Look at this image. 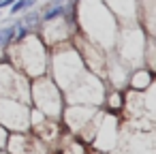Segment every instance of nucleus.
I'll list each match as a JSON object with an SVG mask.
<instances>
[{"label":"nucleus","mask_w":156,"mask_h":154,"mask_svg":"<svg viewBox=\"0 0 156 154\" xmlns=\"http://www.w3.org/2000/svg\"><path fill=\"white\" fill-rule=\"evenodd\" d=\"M11 39H13V26H5V28H0V49L7 47Z\"/></svg>","instance_id":"obj_3"},{"label":"nucleus","mask_w":156,"mask_h":154,"mask_svg":"<svg viewBox=\"0 0 156 154\" xmlns=\"http://www.w3.org/2000/svg\"><path fill=\"white\" fill-rule=\"evenodd\" d=\"M64 13H66V7H64V5H49V7L45 9V13L41 15V20H43L45 24H51V22L60 20Z\"/></svg>","instance_id":"obj_1"},{"label":"nucleus","mask_w":156,"mask_h":154,"mask_svg":"<svg viewBox=\"0 0 156 154\" xmlns=\"http://www.w3.org/2000/svg\"><path fill=\"white\" fill-rule=\"evenodd\" d=\"M0 13H2V11H0Z\"/></svg>","instance_id":"obj_7"},{"label":"nucleus","mask_w":156,"mask_h":154,"mask_svg":"<svg viewBox=\"0 0 156 154\" xmlns=\"http://www.w3.org/2000/svg\"><path fill=\"white\" fill-rule=\"evenodd\" d=\"M26 34H28V28H26L22 22H17V24L13 26V39H15V41H24Z\"/></svg>","instance_id":"obj_5"},{"label":"nucleus","mask_w":156,"mask_h":154,"mask_svg":"<svg viewBox=\"0 0 156 154\" xmlns=\"http://www.w3.org/2000/svg\"><path fill=\"white\" fill-rule=\"evenodd\" d=\"M34 5L37 0H15L9 9H11V15H20V13H26L28 9H34Z\"/></svg>","instance_id":"obj_2"},{"label":"nucleus","mask_w":156,"mask_h":154,"mask_svg":"<svg viewBox=\"0 0 156 154\" xmlns=\"http://www.w3.org/2000/svg\"><path fill=\"white\" fill-rule=\"evenodd\" d=\"M39 20H41V13H39V11H34V9H28V13H26V17L22 20V24H24L26 28H30V26H34Z\"/></svg>","instance_id":"obj_4"},{"label":"nucleus","mask_w":156,"mask_h":154,"mask_svg":"<svg viewBox=\"0 0 156 154\" xmlns=\"http://www.w3.org/2000/svg\"><path fill=\"white\" fill-rule=\"evenodd\" d=\"M73 2H77V0H73Z\"/></svg>","instance_id":"obj_6"}]
</instances>
